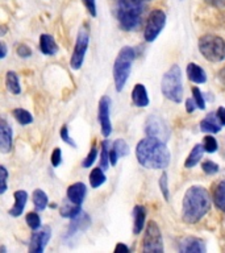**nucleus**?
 <instances>
[{
  "label": "nucleus",
  "mask_w": 225,
  "mask_h": 253,
  "mask_svg": "<svg viewBox=\"0 0 225 253\" xmlns=\"http://www.w3.org/2000/svg\"><path fill=\"white\" fill-rule=\"evenodd\" d=\"M136 157L140 165L146 169L163 170L170 165L171 154L165 141L148 136L136 146Z\"/></svg>",
  "instance_id": "obj_1"
},
{
  "label": "nucleus",
  "mask_w": 225,
  "mask_h": 253,
  "mask_svg": "<svg viewBox=\"0 0 225 253\" xmlns=\"http://www.w3.org/2000/svg\"><path fill=\"white\" fill-rule=\"evenodd\" d=\"M208 190L203 186L193 185L187 189L182 202V220L186 224H196L208 213L212 206Z\"/></svg>",
  "instance_id": "obj_2"
},
{
  "label": "nucleus",
  "mask_w": 225,
  "mask_h": 253,
  "mask_svg": "<svg viewBox=\"0 0 225 253\" xmlns=\"http://www.w3.org/2000/svg\"><path fill=\"white\" fill-rule=\"evenodd\" d=\"M151 0H111L112 11L122 31L133 32L141 27L146 3Z\"/></svg>",
  "instance_id": "obj_3"
},
{
  "label": "nucleus",
  "mask_w": 225,
  "mask_h": 253,
  "mask_svg": "<svg viewBox=\"0 0 225 253\" xmlns=\"http://www.w3.org/2000/svg\"><path fill=\"white\" fill-rule=\"evenodd\" d=\"M136 51L132 46H122L113 63V82L117 92H121L129 79Z\"/></svg>",
  "instance_id": "obj_4"
},
{
  "label": "nucleus",
  "mask_w": 225,
  "mask_h": 253,
  "mask_svg": "<svg viewBox=\"0 0 225 253\" xmlns=\"http://www.w3.org/2000/svg\"><path fill=\"white\" fill-rule=\"evenodd\" d=\"M161 91L166 99L173 103H181L183 99V82L181 67L174 63L162 77Z\"/></svg>",
  "instance_id": "obj_5"
},
{
  "label": "nucleus",
  "mask_w": 225,
  "mask_h": 253,
  "mask_svg": "<svg viewBox=\"0 0 225 253\" xmlns=\"http://www.w3.org/2000/svg\"><path fill=\"white\" fill-rule=\"evenodd\" d=\"M201 55L208 62L220 63L225 61V40L216 35L201 36L197 42Z\"/></svg>",
  "instance_id": "obj_6"
},
{
  "label": "nucleus",
  "mask_w": 225,
  "mask_h": 253,
  "mask_svg": "<svg viewBox=\"0 0 225 253\" xmlns=\"http://www.w3.org/2000/svg\"><path fill=\"white\" fill-rule=\"evenodd\" d=\"M166 25V13L162 9H153L146 20L144 39L146 42H154L157 37L161 35Z\"/></svg>",
  "instance_id": "obj_7"
},
{
  "label": "nucleus",
  "mask_w": 225,
  "mask_h": 253,
  "mask_svg": "<svg viewBox=\"0 0 225 253\" xmlns=\"http://www.w3.org/2000/svg\"><path fill=\"white\" fill-rule=\"evenodd\" d=\"M88 42H90L88 29L86 27H80L78 36H76V41H75L74 50H73L70 58V67L73 70H79L82 67L87 49H88Z\"/></svg>",
  "instance_id": "obj_8"
},
{
  "label": "nucleus",
  "mask_w": 225,
  "mask_h": 253,
  "mask_svg": "<svg viewBox=\"0 0 225 253\" xmlns=\"http://www.w3.org/2000/svg\"><path fill=\"white\" fill-rule=\"evenodd\" d=\"M142 252H163V239L161 228L154 220H150L146 227L145 235L142 239Z\"/></svg>",
  "instance_id": "obj_9"
},
{
  "label": "nucleus",
  "mask_w": 225,
  "mask_h": 253,
  "mask_svg": "<svg viewBox=\"0 0 225 253\" xmlns=\"http://www.w3.org/2000/svg\"><path fill=\"white\" fill-rule=\"evenodd\" d=\"M145 133L151 137H157L162 141H167L170 138V130L165 120L157 115H150L145 122Z\"/></svg>",
  "instance_id": "obj_10"
},
{
  "label": "nucleus",
  "mask_w": 225,
  "mask_h": 253,
  "mask_svg": "<svg viewBox=\"0 0 225 253\" xmlns=\"http://www.w3.org/2000/svg\"><path fill=\"white\" fill-rule=\"evenodd\" d=\"M111 98L108 95H104L99 100L98 106V119L100 123V130L103 137H110L112 133V123H111Z\"/></svg>",
  "instance_id": "obj_11"
},
{
  "label": "nucleus",
  "mask_w": 225,
  "mask_h": 253,
  "mask_svg": "<svg viewBox=\"0 0 225 253\" xmlns=\"http://www.w3.org/2000/svg\"><path fill=\"white\" fill-rule=\"evenodd\" d=\"M51 237V228L49 225H43L36 229L31 236L29 241V252L31 253H42L46 248L47 243Z\"/></svg>",
  "instance_id": "obj_12"
},
{
  "label": "nucleus",
  "mask_w": 225,
  "mask_h": 253,
  "mask_svg": "<svg viewBox=\"0 0 225 253\" xmlns=\"http://www.w3.org/2000/svg\"><path fill=\"white\" fill-rule=\"evenodd\" d=\"M178 249L182 253H205L207 247H205L204 240L195 236L182 237L178 244Z\"/></svg>",
  "instance_id": "obj_13"
},
{
  "label": "nucleus",
  "mask_w": 225,
  "mask_h": 253,
  "mask_svg": "<svg viewBox=\"0 0 225 253\" xmlns=\"http://www.w3.org/2000/svg\"><path fill=\"white\" fill-rule=\"evenodd\" d=\"M12 145H13V130L8 126V123L1 119V122H0V150H1V153H9L12 150Z\"/></svg>",
  "instance_id": "obj_14"
},
{
  "label": "nucleus",
  "mask_w": 225,
  "mask_h": 253,
  "mask_svg": "<svg viewBox=\"0 0 225 253\" xmlns=\"http://www.w3.org/2000/svg\"><path fill=\"white\" fill-rule=\"evenodd\" d=\"M87 195V187L83 182H75L69 186L66 193V198L75 205L82 206Z\"/></svg>",
  "instance_id": "obj_15"
},
{
  "label": "nucleus",
  "mask_w": 225,
  "mask_h": 253,
  "mask_svg": "<svg viewBox=\"0 0 225 253\" xmlns=\"http://www.w3.org/2000/svg\"><path fill=\"white\" fill-rule=\"evenodd\" d=\"M90 216L87 215L86 212H80L76 217H74V219H71V224L70 227H69V231H67V235L66 237H71L74 236V235H76L78 232H80V231H86L87 228H88V225H90Z\"/></svg>",
  "instance_id": "obj_16"
},
{
  "label": "nucleus",
  "mask_w": 225,
  "mask_h": 253,
  "mask_svg": "<svg viewBox=\"0 0 225 253\" xmlns=\"http://www.w3.org/2000/svg\"><path fill=\"white\" fill-rule=\"evenodd\" d=\"M221 128H223V124L217 119L216 112H211L200 122V130L201 132H205V133H219Z\"/></svg>",
  "instance_id": "obj_17"
},
{
  "label": "nucleus",
  "mask_w": 225,
  "mask_h": 253,
  "mask_svg": "<svg viewBox=\"0 0 225 253\" xmlns=\"http://www.w3.org/2000/svg\"><path fill=\"white\" fill-rule=\"evenodd\" d=\"M132 102L136 107L144 108V107L149 106V95H148V90L142 83H137L132 90Z\"/></svg>",
  "instance_id": "obj_18"
},
{
  "label": "nucleus",
  "mask_w": 225,
  "mask_h": 253,
  "mask_svg": "<svg viewBox=\"0 0 225 253\" xmlns=\"http://www.w3.org/2000/svg\"><path fill=\"white\" fill-rule=\"evenodd\" d=\"M186 73H187V77H188L189 81L196 83V84H203V83L207 82L205 70L201 66H199L197 63L189 62L186 67Z\"/></svg>",
  "instance_id": "obj_19"
},
{
  "label": "nucleus",
  "mask_w": 225,
  "mask_h": 253,
  "mask_svg": "<svg viewBox=\"0 0 225 253\" xmlns=\"http://www.w3.org/2000/svg\"><path fill=\"white\" fill-rule=\"evenodd\" d=\"M13 198H15V205L12 206V209L9 210V215L13 217H19L24 212V209L27 205L28 193L25 190H17L13 194Z\"/></svg>",
  "instance_id": "obj_20"
},
{
  "label": "nucleus",
  "mask_w": 225,
  "mask_h": 253,
  "mask_svg": "<svg viewBox=\"0 0 225 253\" xmlns=\"http://www.w3.org/2000/svg\"><path fill=\"white\" fill-rule=\"evenodd\" d=\"M39 50L45 55H55L58 53V45L55 42V39L53 36L43 35L39 36Z\"/></svg>",
  "instance_id": "obj_21"
},
{
  "label": "nucleus",
  "mask_w": 225,
  "mask_h": 253,
  "mask_svg": "<svg viewBox=\"0 0 225 253\" xmlns=\"http://www.w3.org/2000/svg\"><path fill=\"white\" fill-rule=\"evenodd\" d=\"M146 209L141 205H136L133 209V233L138 235L145 227Z\"/></svg>",
  "instance_id": "obj_22"
},
{
  "label": "nucleus",
  "mask_w": 225,
  "mask_h": 253,
  "mask_svg": "<svg viewBox=\"0 0 225 253\" xmlns=\"http://www.w3.org/2000/svg\"><path fill=\"white\" fill-rule=\"evenodd\" d=\"M82 206L75 205L69 199H65V202L62 203V207L59 210V215L62 217H66V219H74L79 215V213L82 212Z\"/></svg>",
  "instance_id": "obj_23"
},
{
  "label": "nucleus",
  "mask_w": 225,
  "mask_h": 253,
  "mask_svg": "<svg viewBox=\"0 0 225 253\" xmlns=\"http://www.w3.org/2000/svg\"><path fill=\"white\" fill-rule=\"evenodd\" d=\"M204 148H203V144H196L193 146L192 150L189 152V154L187 156L185 161V168L187 169H192L195 166L200 162V160L203 158V154H204Z\"/></svg>",
  "instance_id": "obj_24"
},
{
  "label": "nucleus",
  "mask_w": 225,
  "mask_h": 253,
  "mask_svg": "<svg viewBox=\"0 0 225 253\" xmlns=\"http://www.w3.org/2000/svg\"><path fill=\"white\" fill-rule=\"evenodd\" d=\"M213 203L216 206L217 209L225 212V179L220 181L215 186L212 194Z\"/></svg>",
  "instance_id": "obj_25"
},
{
  "label": "nucleus",
  "mask_w": 225,
  "mask_h": 253,
  "mask_svg": "<svg viewBox=\"0 0 225 253\" xmlns=\"http://www.w3.org/2000/svg\"><path fill=\"white\" fill-rule=\"evenodd\" d=\"M32 198H33L35 210L36 211H38V212L43 211V210L46 209L47 206H49V198H47L46 193H45L43 190L36 189L35 191H33V195H32Z\"/></svg>",
  "instance_id": "obj_26"
},
{
  "label": "nucleus",
  "mask_w": 225,
  "mask_h": 253,
  "mask_svg": "<svg viewBox=\"0 0 225 253\" xmlns=\"http://www.w3.org/2000/svg\"><path fill=\"white\" fill-rule=\"evenodd\" d=\"M5 86H7L8 91L12 92L13 95L21 94V86H20L19 77L15 71H8L5 74Z\"/></svg>",
  "instance_id": "obj_27"
},
{
  "label": "nucleus",
  "mask_w": 225,
  "mask_h": 253,
  "mask_svg": "<svg viewBox=\"0 0 225 253\" xmlns=\"http://www.w3.org/2000/svg\"><path fill=\"white\" fill-rule=\"evenodd\" d=\"M88 179H90L91 187H92V189H98V187H100L103 183H106L107 177L106 174H104V170L99 166V168H95V169L91 170Z\"/></svg>",
  "instance_id": "obj_28"
},
{
  "label": "nucleus",
  "mask_w": 225,
  "mask_h": 253,
  "mask_svg": "<svg viewBox=\"0 0 225 253\" xmlns=\"http://www.w3.org/2000/svg\"><path fill=\"white\" fill-rule=\"evenodd\" d=\"M13 118L16 119V122L21 124V126H29L33 123V116L29 111L24 110V108H15L12 111Z\"/></svg>",
  "instance_id": "obj_29"
},
{
  "label": "nucleus",
  "mask_w": 225,
  "mask_h": 253,
  "mask_svg": "<svg viewBox=\"0 0 225 253\" xmlns=\"http://www.w3.org/2000/svg\"><path fill=\"white\" fill-rule=\"evenodd\" d=\"M111 165L110 161V140L106 138L102 141V150H100V168L103 170H108Z\"/></svg>",
  "instance_id": "obj_30"
},
{
  "label": "nucleus",
  "mask_w": 225,
  "mask_h": 253,
  "mask_svg": "<svg viewBox=\"0 0 225 253\" xmlns=\"http://www.w3.org/2000/svg\"><path fill=\"white\" fill-rule=\"evenodd\" d=\"M112 149L118 154V157H125L129 154V146L122 138H117L112 145Z\"/></svg>",
  "instance_id": "obj_31"
},
{
  "label": "nucleus",
  "mask_w": 225,
  "mask_h": 253,
  "mask_svg": "<svg viewBox=\"0 0 225 253\" xmlns=\"http://www.w3.org/2000/svg\"><path fill=\"white\" fill-rule=\"evenodd\" d=\"M158 186H159V189L162 191V195L165 198L166 201L169 202L170 199V194H169V175L166 171L161 174V177L158 179Z\"/></svg>",
  "instance_id": "obj_32"
},
{
  "label": "nucleus",
  "mask_w": 225,
  "mask_h": 253,
  "mask_svg": "<svg viewBox=\"0 0 225 253\" xmlns=\"http://www.w3.org/2000/svg\"><path fill=\"white\" fill-rule=\"evenodd\" d=\"M203 148H204L207 153H215V152H217L219 145H217L216 138L213 137L211 133L208 136H205L204 140H203Z\"/></svg>",
  "instance_id": "obj_33"
},
{
  "label": "nucleus",
  "mask_w": 225,
  "mask_h": 253,
  "mask_svg": "<svg viewBox=\"0 0 225 253\" xmlns=\"http://www.w3.org/2000/svg\"><path fill=\"white\" fill-rule=\"evenodd\" d=\"M25 221H27L28 227L33 229V231H36V229H38L41 227V217H39V215L37 212L27 213Z\"/></svg>",
  "instance_id": "obj_34"
},
{
  "label": "nucleus",
  "mask_w": 225,
  "mask_h": 253,
  "mask_svg": "<svg viewBox=\"0 0 225 253\" xmlns=\"http://www.w3.org/2000/svg\"><path fill=\"white\" fill-rule=\"evenodd\" d=\"M96 157H98V148H96V145L94 144V145L91 146V150L88 152V154H87V157L83 160V162H82L83 168H86V169L91 168V166L95 164V160H96Z\"/></svg>",
  "instance_id": "obj_35"
},
{
  "label": "nucleus",
  "mask_w": 225,
  "mask_h": 253,
  "mask_svg": "<svg viewBox=\"0 0 225 253\" xmlns=\"http://www.w3.org/2000/svg\"><path fill=\"white\" fill-rule=\"evenodd\" d=\"M201 169L204 171L207 175H213V174L219 173V170H220V166L217 165L216 162L211 161V160H207L201 164Z\"/></svg>",
  "instance_id": "obj_36"
},
{
  "label": "nucleus",
  "mask_w": 225,
  "mask_h": 253,
  "mask_svg": "<svg viewBox=\"0 0 225 253\" xmlns=\"http://www.w3.org/2000/svg\"><path fill=\"white\" fill-rule=\"evenodd\" d=\"M192 98L195 99V102H196L197 110H205L204 95H203V92H201L199 87H192Z\"/></svg>",
  "instance_id": "obj_37"
},
{
  "label": "nucleus",
  "mask_w": 225,
  "mask_h": 253,
  "mask_svg": "<svg viewBox=\"0 0 225 253\" xmlns=\"http://www.w3.org/2000/svg\"><path fill=\"white\" fill-rule=\"evenodd\" d=\"M61 140H62L63 142H66L67 145L73 146V148H76V142L73 140V138L70 137V134H69V128H67V126H63L62 128H61Z\"/></svg>",
  "instance_id": "obj_38"
},
{
  "label": "nucleus",
  "mask_w": 225,
  "mask_h": 253,
  "mask_svg": "<svg viewBox=\"0 0 225 253\" xmlns=\"http://www.w3.org/2000/svg\"><path fill=\"white\" fill-rule=\"evenodd\" d=\"M16 51H17V54L21 57V58H29L32 55V49L28 45H25V43H20V45H17V47H16Z\"/></svg>",
  "instance_id": "obj_39"
},
{
  "label": "nucleus",
  "mask_w": 225,
  "mask_h": 253,
  "mask_svg": "<svg viewBox=\"0 0 225 253\" xmlns=\"http://www.w3.org/2000/svg\"><path fill=\"white\" fill-rule=\"evenodd\" d=\"M82 3L84 4V7L88 11L92 17H96L98 16V9H96V0H82Z\"/></svg>",
  "instance_id": "obj_40"
},
{
  "label": "nucleus",
  "mask_w": 225,
  "mask_h": 253,
  "mask_svg": "<svg viewBox=\"0 0 225 253\" xmlns=\"http://www.w3.org/2000/svg\"><path fill=\"white\" fill-rule=\"evenodd\" d=\"M51 165L54 166V168H58L61 165V162H62V153H61V149L59 148H55L53 150V153H51Z\"/></svg>",
  "instance_id": "obj_41"
},
{
  "label": "nucleus",
  "mask_w": 225,
  "mask_h": 253,
  "mask_svg": "<svg viewBox=\"0 0 225 253\" xmlns=\"http://www.w3.org/2000/svg\"><path fill=\"white\" fill-rule=\"evenodd\" d=\"M0 173H1V189H0V194H4L7 191V181H8V171L7 168L4 165L0 166Z\"/></svg>",
  "instance_id": "obj_42"
},
{
  "label": "nucleus",
  "mask_w": 225,
  "mask_h": 253,
  "mask_svg": "<svg viewBox=\"0 0 225 253\" xmlns=\"http://www.w3.org/2000/svg\"><path fill=\"white\" fill-rule=\"evenodd\" d=\"M195 110H197V106H196V102H195V99L188 98L187 100H186V111H187L188 114H192Z\"/></svg>",
  "instance_id": "obj_43"
},
{
  "label": "nucleus",
  "mask_w": 225,
  "mask_h": 253,
  "mask_svg": "<svg viewBox=\"0 0 225 253\" xmlns=\"http://www.w3.org/2000/svg\"><path fill=\"white\" fill-rule=\"evenodd\" d=\"M205 3L211 5V7H215V8H225V0H204Z\"/></svg>",
  "instance_id": "obj_44"
},
{
  "label": "nucleus",
  "mask_w": 225,
  "mask_h": 253,
  "mask_svg": "<svg viewBox=\"0 0 225 253\" xmlns=\"http://www.w3.org/2000/svg\"><path fill=\"white\" fill-rule=\"evenodd\" d=\"M217 119L220 120V123L223 124V126H225V107H219L216 111Z\"/></svg>",
  "instance_id": "obj_45"
},
{
  "label": "nucleus",
  "mask_w": 225,
  "mask_h": 253,
  "mask_svg": "<svg viewBox=\"0 0 225 253\" xmlns=\"http://www.w3.org/2000/svg\"><path fill=\"white\" fill-rule=\"evenodd\" d=\"M114 252H129V248H128L125 244L118 243V244L116 245V248H114Z\"/></svg>",
  "instance_id": "obj_46"
},
{
  "label": "nucleus",
  "mask_w": 225,
  "mask_h": 253,
  "mask_svg": "<svg viewBox=\"0 0 225 253\" xmlns=\"http://www.w3.org/2000/svg\"><path fill=\"white\" fill-rule=\"evenodd\" d=\"M0 46H1V53H0V58L4 59L5 58V55H7V45H5V42L4 41H1L0 42Z\"/></svg>",
  "instance_id": "obj_47"
},
{
  "label": "nucleus",
  "mask_w": 225,
  "mask_h": 253,
  "mask_svg": "<svg viewBox=\"0 0 225 253\" xmlns=\"http://www.w3.org/2000/svg\"><path fill=\"white\" fill-rule=\"evenodd\" d=\"M7 33V28H5V25H1V32H0V36H4Z\"/></svg>",
  "instance_id": "obj_48"
},
{
  "label": "nucleus",
  "mask_w": 225,
  "mask_h": 253,
  "mask_svg": "<svg viewBox=\"0 0 225 253\" xmlns=\"http://www.w3.org/2000/svg\"><path fill=\"white\" fill-rule=\"evenodd\" d=\"M0 251H1V253H5V248H4V247H1V248H0Z\"/></svg>",
  "instance_id": "obj_49"
}]
</instances>
